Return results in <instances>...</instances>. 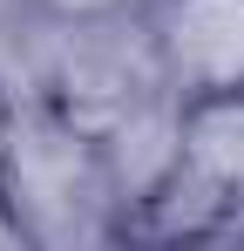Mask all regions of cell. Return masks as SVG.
Masks as SVG:
<instances>
[{
    "label": "cell",
    "instance_id": "cell-1",
    "mask_svg": "<svg viewBox=\"0 0 244 251\" xmlns=\"http://www.w3.org/2000/svg\"><path fill=\"white\" fill-rule=\"evenodd\" d=\"M176 27H183L190 61L217 68V75L244 68V7H238V0H197V7H190Z\"/></svg>",
    "mask_w": 244,
    "mask_h": 251
}]
</instances>
